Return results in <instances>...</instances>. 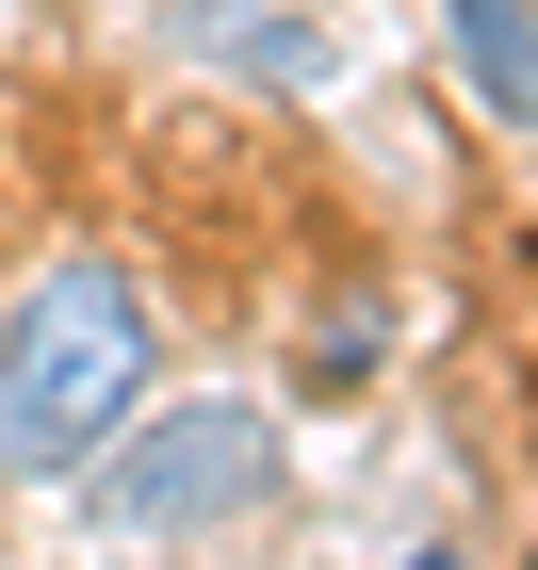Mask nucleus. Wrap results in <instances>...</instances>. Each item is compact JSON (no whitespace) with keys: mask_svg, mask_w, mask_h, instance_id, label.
Instances as JSON below:
<instances>
[{"mask_svg":"<svg viewBox=\"0 0 538 570\" xmlns=\"http://www.w3.org/2000/svg\"><path fill=\"white\" fill-rule=\"evenodd\" d=\"M147 294L131 262H98V245H66V262L17 277V309H0V473L17 489H82L115 440H131L147 407Z\"/></svg>","mask_w":538,"mask_h":570,"instance_id":"obj_1","label":"nucleus"},{"mask_svg":"<svg viewBox=\"0 0 538 570\" xmlns=\"http://www.w3.org/2000/svg\"><path fill=\"white\" fill-rule=\"evenodd\" d=\"M277 505V424L245 392H196V407H131V440L82 473V522L98 538H213Z\"/></svg>","mask_w":538,"mask_h":570,"instance_id":"obj_2","label":"nucleus"},{"mask_svg":"<svg viewBox=\"0 0 538 570\" xmlns=\"http://www.w3.org/2000/svg\"><path fill=\"white\" fill-rule=\"evenodd\" d=\"M441 33H457L473 115H506V131L538 147V0H441Z\"/></svg>","mask_w":538,"mask_h":570,"instance_id":"obj_3","label":"nucleus"},{"mask_svg":"<svg viewBox=\"0 0 538 570\" xmlns=\"http://www.w3.org/2000/svg\"><path fill=\"white\" fill-rule=\"evenodd\" d=\"M179 49H196V66H245V82H326V66H343V49H326L311 17H277V0H196Z\"/></svg>","mask_w":538,"mask_h":570,"instance_id":"obj_4","label":"nucleus"},{"mask_svg":"<svg viewBox=\"0 0 538 570\" xmlns=\"http://www.w3.org/2000/svg\"><path fill=\"white\" fill-rule=\"evenodd\" d=\"M375 358H392V309H375V294H343V309L311 326V392H359Z\"/></svg>","mask_w":538,"mask_h":570,"instance_id":"obj_5","label":"nucleus"},{"mask_svg":"<svg viewBox=\"0 0 538 570\" xmlns=\"http://www.w3.org/2000/svg\"><path fill=\"white\" fill-rule=\"evenodd\" d=\"M408 570H457V554H408Z\"/></svg>","mask_w":538,"mask_h":570,"instance_id":"obj_6","label":"nucleus"}]
</instances>
